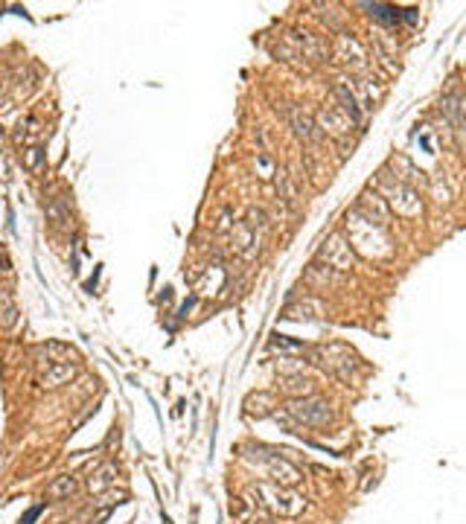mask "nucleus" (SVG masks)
I'll return each mask as SVG.
<instances>
[{"label":"nucleus","mask_w":466,"mask_h":524,"mask_svg":"<svg viewBox=\"0 0 466 524\" xmlns=\"http://www.w3.org/2000/svg\"><path fill=\"white\" fill-rule=\"evenodd\" d=\"M321 123L329 126V131H333V134H344L350 126H353V123L347 120L344 111H324V114H321Z\"/></svg>","instance_id":"2eb2a0df"},{"label":"nucleus","mask_w":466,"mask_h":524,"mask_svg":"<svg viewBox=\"0 0 466 524\" xmlns=\"http://www.w3.org/2000/svg\"><path fill=\"white\" fill-rule=\"evenodd\" d=\"M262 460L268 466V478H274L280 487H295V483L300 481L298 466H291L286 457H280V455H262Z\"/></svg>","instance_id":"0eeeda50"},{"label":"nucleus","mask_w":466,"mask_h":524,"mask_svg":"<svg viewBox=\"0 0 466 524\" xmlns=\"http://www.w3.org/2000/svg\"><path fill=\"white\" fill-rule=\"evenodd\" d=\"M286 414L300 422L309 425V429H324L326 422H333V411H329V402L321 396H300V399H288L286 402Z\"/></svg>","instance_id":"f03ea898"},{"label":"nucleus","mask_w":466,"mask_h":524,"mask_svg":"<svg viewBox=\"0 0 466 524\" xmlns=\"http://www.w3.org/2000/svg\"><path fill=\"white\" fill-rule=\"evenodd\" d=\"M274 175H277V187L283 189V199H286V201H295V199H298V189H295V184L288 181V175H286L283 169H277Z\"/></svg>","instance_id":"a211bd4d"},{"label":"nucleus","mask_w":466,"mask_h":524,"mask_svg":"<svg viewBox=\"0 0 466 524\" xmlns=\"http://www.w3.org/2000/svg\"><path fill=\"white\" fill-rule=\"evenodd\" d=\"M41 513H44V504H41V507H32L27 516H21V524H32V521H35L38 516H41Z\"/></svg>","instance_id":"412c9836"},{"label":"nucleus","mask_w":466,"mask_h":524,"mask_svg":"<svg viewBox=\"0 0 466 524\" xmlns=\"http://www.w3.org/2000/svg\"><path fill=\"white\" fill-rule=\"evenodd\" d=\"M333 90H335V96L341 100V108H344V114H347V120L353 123V126H359V123L364 120V105L359 102V90L350 85V79H338Z\"/></svg>","instance_id":"39448f33"},{"label":"nucleus","mask_w":466,"mask_h":524,"mask_svg":"<svg viewBox=\"0 0 466 524\" xmlns=\"http://www.w3.org/2000/svg\"><path fill=\"white\" fill-rule=\"evenodd\" d=\"M73 364H67V361H53L50 367H47V376H44V384L47 387H58V384H65V382H70L73 379Z\"/></svg>","instance_id":"4468645a"},{"label":"nucleus","mask_w":466,"mask_h":524,"mask_svg":"<svg viewBox=\"0 0 466 524\" xmlns=\"http://www.w3.org/2000/svg\"><path fill=\"white\" fill-rule=\"evenodd\" d=\"M387 199H391V207L399 213V216L405 219H414L422 213V201L417 196V189L414 187H405V184H391V192H387Z\"/></svg>","instance_id":"7ed1b4c3"},{"label":"nucleus","mask_w":466,"mask_h":524,"mask_svg":"<svg viewBox=\"0 0 466 524\" xmlns=\"http://www.w3.org/2000/svg\"><path fill=\"white\" fill-rule=\"evenodd\" d=\"M309 312H321V306L315 300H300V303L286 309V318H312Z\"/></svg>","instance_id":"dca6fc26"},{"label":"nucleus","mask_w":466,"mask_h":524,"mask_svg":"<svg viewBox=\"0 0 466 524\" xmlns=\"http://www.w3.org/2000/svg\"><path fill=\"white\" fill-rule=\"evenodd\" d=\"M47 219L53 222V227H62L67 222V210H65V201L62 199H55L50 207H47Z\"/></svg>","instance_id":"f3484780"},{"label":"nucleus","mask_w":466,"mask_h":524,"mask_svg":"<svg viewBox=\"0 0 466 524\" xmlns=\"http://www.w3.org/2000/svg\"><path fill=\"white\" fill-rule=\"evenodd\" d=\"M274 347H286V349H300L298 341H288L286 335H274Z\"/></svg>","instance_id":"aec40b11"},{"label":"nucleus","mask_w":466,"mask_h":524,"mask_svg":"<svg viewBox=\"0 0 466 524\" xmlns=\"http://www.w3.org/2000/svg\"><path fill=\"white\" fill-rule=\"evenodd\" d=\"M364 9L371 12L376 21L397 27V24H417V9H399V6H387V4H364Z\"/></svg>","instance_id":"423d86ee"},{"label":"nucleus","mask_w":466,"mask_h":524,"mask_svg":"<svg viewBox=\"0 0 466 524\" xmlns=\"http://www.w3.org/2000/svg\"><path fill=\"white\" fill-rule=\"evenodd\" d=\"M283 391L291 396V399H300V396H315V382L298 373V376H286L283 379Z\"/></svg>","instance_id":"9d476101"},{"label":"nucleus","mask_w":466,"mask_h":524,"mask_svg":"<svg viewBox=\"0 0 466 524\" xmlns=\"http://www.w3.org/2000/svg\"><path fill=\"white\" fill-rule=\"evenodd\" d=\"M347 230H350V245H356L359 250H364L367 257H379L376 245L387 248V236H385V224H376L371 219H364L359 210L347 213ZM391 250V248H387Z\"/></svg>","instance_id":"f257e3e1"},{"label":"nucleus","mask_w":466,"mask_h":524,"mask_svg":"<svg viewBox=\"0 0 466 524\" xmlns=\"http://www.w3.org/2000/svg\"><path fill=\"white\" fill-rule=\"evenodd\" d=\"M24 161H27V166H29V169H38V166H41V161H44V149H41V146H32V149H27Z\"/></svg>","instance_id":"6ab92c4d"},{"label":"nucleus","mask_w":466,"mask_h":524,"mask_svg":"<svg viewBox=\"0 0 466 524\" xmlns=\"http://www.w3.org/2000/svg\"><path fill=\"white\" fill-rule=\"evenodd\" d=\"M76 492V478L73 475H58L53 483H50V487H47V498L50 501H62V498H70Z\"/></svg>","instance_id":"ddd939ff"},{"label":"nucleus","mask_w":466,"mask_h":524,"mask_svg":"<svg viewBox=\"0 0 466 524\" xmlns=\"http://www.w3.org/2000/svg\"><path fill=\"white\" fill-rule=\"evenodd\" d=\"M356 210L361 213L364 219H371V222H376V224H385V222H387V204L376 196V192H373V196H371V192H364Z\"/></svg>","instance_id":"1a4fd4ad"},{"label":"nucleus","mask_w":466,"mask_h":524,"mask_svg":"<svg viewBox=\"0 0 466 524\" xmlns=\"http://www.w3.org/2000/svg\"><path fill=\"white\" fill-rule=\"evenodd\" d=\"M440 111L449 116V123L455 126V131H460V111H463V96H460V90L446 93L443 100H440Z\"/></svg>","instance_id":"f8f14e48"},{"label":"nucleus","mask_w":466,"mask_h":524,"mask_svg":"<svg viewBox=\"0 0 466 524\" xmlns=\"http://www.w3.org/2000/svg\"><path fill=\"white\" fill-rule=\"evenodd\" d=\"M116 463H102L100 469H96L93 475H91V481H88V487H91V492H105L108 487H114V481H116Z\"/></svg>","instance_id":"9b49d317"},{"label":"nucleus","mask_w":466,"mask_h":524,"mask_svg":"<svg viewBox=\"0 0 466 524\" xmlns=\"http://www.w3.org/2000/svg\"><path fill=\"white\" fill-rule=\"evenodd\" d=\"M321 260L326 262V268L347 271L350 265H353V250H350V245H344V239L335 233V236H329V242H324V248H321Z\"/></svg>","instance_id":"20e7f679"},{"label":"nucleus","mask_w":466,"mask_h":524,"mask_svg":"<svg viewBox=\"0 0 466 524\" xmlns=\"http://www.w3.org/2000/svg\"><path fill=\"white\" fill-rule=\"evenodd\" d=\"M286 120H288L291 131H295L298 137H303V140H312L315 134H318L312 116H309L303 108H298V105H286Z\"/></svg>","instance_id":"6e6552de"}]
</instances>
